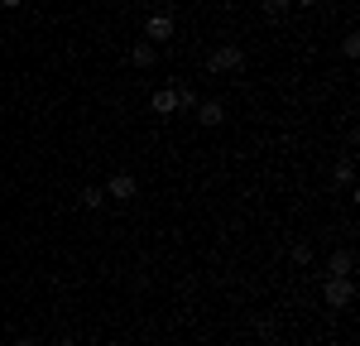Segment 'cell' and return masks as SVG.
Instances as JSON below:
<instances>
[{
    "label": "cell",
    "instance_id": "6da1fadb",
    "mask_svg": "<svg viewBox=\"0 0 360 346\" xmlns=\"http://www.w3.org/2000/svg\"><path fill=\"white\" fill-rule=\"evenodd\" d=\"M322 298H327V308L341 313V308H351L356 303V279H341V274H327V284H322Z\"/></svg>",
    "mask_w": 360,
    "mask_h": 346
},
{
    "label": "cell",
    "instance_id": "ba28073f",
    "mask_svg": "<svg viewBox=\"0 0 360 346\" xmlns=\"http://www.w3.org/2000/svg\"><path fill=\"white\" fill-rule=\"evenodd\" d=\"M130 63H135L139 72H144V68H154V63H159V49H154V44H144V39H139L135 49H130Z\"/></svg>",
    "mask_w": 360,
    "mask_h": 346
},
{
    "label": "cell",
    "instance_id": "7c38bea8",
    "mask_svg": "<svg viewBox=\"0 0 360 346\" xmlns=\"http://www.w3.org/2000/svg\"><path fill=\"white\" fill-rule=\"evenodd\" d=\"M173 91H178V111H193V106H197V91H193V86H173Z\"/></svg>",
    "mask_w": 360,
    "mask_h": 346
},
{
    "label": "cell",
    "instance_id": "d6986e66",
    "mask_svg": "<svg viewBox=\"0 0 360 346\" xmlns=\"http://www.w3.org/2000/svg\"><path fill=\"white\" fill-rule=\"evenodd\" d=\"M298 5H303V10H307V5H317V0H298Z\"/></svg>",
    "mask_w": 360,
    "mask_h": 346
},
{
    "label": "cell",
    "instance_id": "52a82bcc",
    "mask_svg": "<svg viewBox=\"0 0 360 346\" xmlns=\"http://www.w3.org/2000/svg\"><path fill=\"white\" fill-rule=\"evenodd\" d=\"M149 106H154L159 115H173L178 111V91H173V86H159V91L149 96Z\"/></svg>",
    "mask_w": 360,
    "mask_h": 346
},
{
    "label": "cell",
    "instance_id": "3957f363",
    "mask_svg": "<svg viewBox=\"0 0 360 346\" xmlns=\"http://www.w3.org/2000/svg\"><path fill=\"white\" fill-rule=\"evenodd\" d=\"M240 68H245V49H236V44H221L207 53V72H240Z\"/></svg>",
    "mask_w": 360,
    "mask_h": 346
},
{
    "label": "cell",
    "instance_id": "2e32d148",
    "mask_svg": "<svg viewBox=\"0 0 360 346\" xmlns=\"http://www.w3.org/2000/svg\"><path fill=\"white\" fill-rule=\"evenodd\" d=\"M135 5H144V10H159V0H135Z\"/></svg>",
    "mask_w": 360,
    "mask_h": 346
},
{
    "label": "cell",
    "instance_id": "9c48e42d",
    "mask_svg": "<svg viewBox=\"0 0 360 346\" xmlns=\"http://www.w3.org/2000/svg\"><path fill=\"white\" fill-rule=\"evenodd\" d=\"M332 178H336V188H356V164H351V159H341V164L332 169Z\"/></svg>",
    "mask_w": 360,
    "mask_h": 346
},
{
    "label": "cell",
    "instance_id": "5b68a950",
    "mask_svg": "<svg viewBox=\"0 0 360 346\" xmlns=\"http://www.w3.org/2000/svg\"><path fill=\"white\" fill-rule=\"evenodd\" d=\"M193 111H197L202 125H221V120H226V101H221V96H197Z\"/></svg>",
    "mask_w": 360,
    "mask_h": 346
},
{
    "label": "cell",
    "instance_id": "7a4b0ae2",
    "mask_svg": "<svg viewBox=\"0 0 360 346\" xmlns=\"http://www.w3.org/2000/svg\"><path fill=\"white\" fill-rule=\"evenodd\" d=\"M173 34H178V25H173V15H168V10H149V15H144V44H154V49H159V44L173 39Z\"/></svg>",
    "mask_w": 360,
    "mask_h": 346
},
{
    "label": "cell",
    "instance_id": "e0dca14e",
    "mask_svg": "<svg viewBox=\"0 0 360 346\" xmlns=\"http://www.w3.org/2000/svg\"><path fill=\"white\" fill-rule=\"evenodd\" d=\"M15 346H39V342H34V337H20V342H15Z\"/></svg>",
    "mask_w": 360,
    "mask_h": 346
},
{
    "label": "cell",
    "instance_id": "ac0fdd59",
    "mask_svg": "<svg viewBox=\"0 0 360 346\" xmlns=\"http://www.w3.org/2000/svg\"><path fill=\"white\" fill-rule=\"evenodd\" d=\"M58 346H82V342H72V337H63V342H58Z\"/></svg>",
    "mask_w": 360,
    "mask_h": 346
},
{
    "label": "cell",
    "instance_id": "5bb4252c",
    "mask_svg": "<svg viewBox=\"0 0 360 346\" xmlns=\"http://www.w3.org/2000/svg\"><path fill=\"white\" fill-rule=\"evenodd\" d=\"M341 53H346V58H360V34H346V39H341Z\"/></svg>",
    "mask_w": 360,
    "mask_h": 346
},
{
    "label": "cell",
    "instance_id": "4fadbf2b",
    "mask_svg": "<svg viewBox=\"0 0 360 346\" xmlns=\"http://www.w3.org/2000/svg\"><path fill=\"white\" fill-rule=\"evenodd\" d=\"M259 10H264V15H269V20H278V15H283V10H288V0H259Z\"/></svg>",
    "mask_w": 360,
    "mask_h": 346
},
{
    "label": "cell",
    "instance_id": "9a60e30c",
    "mask_svg": "<svg viewBox=\"0 0 360 346\" xmlns=\"http://www.w3.org/2000/svg\"><path fill=\"white\" fill-rule=\"evenodd\" d=\"M20 5H25V0H0V10H20Z\"/></svg>",
    "mask_w": 360,
    "mask_h": 346
},
{
    "label": "cell",
    "instance_id": "8992f818",
    "mask_svg": "<svg viewBox=\"0 0 360 346\" xmlns=\"http://www.w3.org/2000/svg\"><path fill=\"white\" fill-rule=\"evenodd\" d=\"M351 269H356V255H351V250H332V255H327V274L351 279Z\"/></svg>",
    "mask_w": 360,
    "mask_h": 346
},
{
    "label": "cell",
    "instance_id": "30bf717a",
    "mask_svg": "<svg viewBox=\"0 0 360 346\" xmlns=\"http://www.w3.org/2000/svg\"><path fill=\"white\" fill-rule=\"evenodd\" d=\"M82 207H86V212H96V207H106V193H101L96 183H91V188H82Z\"/></svg>",
    "mask_w": 360,
    "mask_h": 346
},
{
    "label": "cell",
    "instance_id": "8fae6325",
    "mask_svg": "<svg viewBox=\"0 0 360 346\" xmlns=\"http://www.w3.org/2000/svg\"><path fill=\"white\" fill-rule=\"evenodd\" d=\"M288 260H293L298 269H303V264H312V245H307V241H293V250H288Z\"/></svg>",
    "mask_w": 360,
    "mask_h": 346
},
{
    "label": "cell",
    "instance_id": "277c9868",
    "mask_svg": "<svg viewBox=\"0 0 360 346\" xmlns=\"http://www.w3.org/2000/svg\"><path fill=\"white\" fill-rule=\"evenodd\" d=\"M101 193H106V198H115V202H130L139 193V178L130 169H115L111 178H106V188H101Z\"/></svg>",
    "mask_w": 360,
    "mask_h": 346
}]
</instances>
